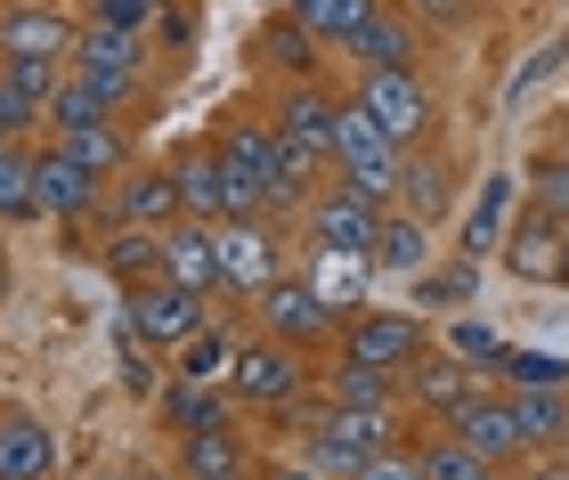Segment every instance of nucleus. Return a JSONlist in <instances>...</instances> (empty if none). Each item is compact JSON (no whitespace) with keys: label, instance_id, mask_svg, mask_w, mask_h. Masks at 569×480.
Instances as JSON below:
<instances>
[{"label":"nucleus","instance_id":"40","mask_svg":"<svg viewBox=\"0 0 569 480\" xmlns=\"http://www.w3.org/2000/svg\"><path fill=\"white\" fill-rule=\"evenodd\" d=\"M497 383H505V391H546V383H569V359H553V350H521V342H512Z\"/></svg>","mask_w":569,"mask_h":480},{"label":"nucleus","instance_id":"16","mask_svg":"<svg viewBox=\"0 0 569 480\" xmlns=\"http://www.w3.org/2000/svg\"><path fill=\"white\" fill-rule=\"evenodd\" d=\"M33 188H41V220H90L98 196H107V180H98V171H82L58 139L33 147Z\"/></svg>","mask_w":569,"mask_h":480},{"label":"nucleus","instance_id":"45","mask_svg":"<svg viewBox=\"0 0 569 480\" xmlns=\"http://www.w3.org/2000/svg\"><path fill=\"white\" fill-rule=\"evenodd\" d=\"M0 293H9V229H0Z\"/></svg>","mask_w":569,"mask_h":480},{"label":"nucleus","instance_id":"35","mask_svg":"<svg viewBox=\"0 0 569 480\" xmlns=\"http://www.w3.org/2000/svg\"><path fill=\"white\" fill-rule=\"evenodd\" d=\"M439 342H448L456 359L480 374V383H497V374H505V350H512V342H505V334H497L488 318H463V310H456L448 326H439Z\"/></svg>","mask_w":569,"mask_h":480},{"label":"nucleus","instance_id":"31","mask_svg":"<svg viewBox=\"0 0 569 480\" xmlns=\"http://www.w3.org/2000/svg\"><path fill=\"white\" fill-rule=\"evenodd\" d=\"M73 66H98V73H154V41L147 33H114V24H82V41H73Z\"/></svg>","mask_w":569,"mask_h":480},{"label":"nucleus","instance_id":"42","mask_svg":"<svg viewBox=\"0 0 569 480\" xmlns=\"http://www.w3.org/2000/svg\"><path fill=\"white\" fill-rule=\"evenodd\" d=\"M350 480H423V464H416V440H391V448H375V457L358 464Z\"/></svg>","mask_w":569,"mask_h":480},{"label":"nucleus","instance_id":"20","mask_svg":"<svg viewBox=\"0 0 569 480\" xmlns=\"http://www.w3.org/2000/svg\"><path fill=\"white\" fill-rule=\"evenodd\" d=\"M0 480H58V432L17 399H0Z\"/></svg>","mask_w":569,"mask_h":480},{"label":"nucleus","instance_id":"19","mask_svg":"<svg viewBox=\"0 0 569 480\" xmlns=\"http://www.w3.org/2000/svg\"><path fill=\"white\" fill-rule=\"evenodd\" d=\"M66 66H41V58H0V131L9 139H41V114H49V90H58Z\"/></svg>","mask_w":569,"mask_h":480},{"label":"nucleus","instance_id":"4","mask_svg":"<svg viewBox=\"0 0 569 480\" xmlns=\"http://www.w3.org/2000/svg\"><path fill=\"white\" fill-rule=\"evenodd\" d=\"M203 318H212V293L171 286V277H147V286L122 293V342L131 350H179Z\"/></svg>","mask_w":569,"mask_h":480},{"label":"nucleus","instance_id":"44","mask_svg":"<svg viewBox=\"0 0 569 480\" xmlns=\"http://www.w3.org/2000/svg\"><path fill=\"white\" fill-rule=\"evenodd\" d=\"M546 286H561V293H569V220H561V252H553V277H546Z\"/></svg>","mask_w":569,"mask_h":480},{"label":"nucleus","instance_id":"18","mask_svg":"<svg viewBox=\"0 0 569 480\" xmlns=\"http://www.w3.org/2000/svg\"><path fill=\"white\" fill-rule=\"evenodd\" d=\"M553 252H561V220L546 204H521L505 220V244H497V269L521 277V286H546L553 277Z\"/></svg>","mask_w":569,"mask_h":480},{"label":"nucleus","instance_id":"25","mask_svg":"<svg viewBox=\"0 0 569 480\" xmlns=\"http://www.w3.org/2000/svg\"><path fill=\"white\" fill-rule=\"evenodd\" d=\"M375 9H382V0H284V17H293L301 33L326 49V58H342V49L367 33V17H375Z\"/></svg>","mask_w":569,"mask_h":480},{"label":"nucleus","instance_id":"38","mask_svg":"<svg viewBox=\"0 0 569 480\" xmlns=\"http://www.w3.org/2000/svg\"><path fill=\"white\" fill-rule=\"evenodd\" d=\"M512 416H521V440H529V448H561V440H569V383L512 391Z\"/></svg>","mask_w":569,"mask_h":480},{"label":"nucleus","instance_id":"48","mask_svg":"<svg viewBox=\"0 0 569 480\" xmlns=\"http://www.w3.org/2000/svg\"><path fill=\"white\" fill-rule=\"evenodd\" d=\"M0 147H17V139H9V131H0Z\"/></svg>","mask_w":569,"mask_h":480},{"label":"nucleus","instance_id":"39","mask_svg":"<svg viewBox=\"0 0 569 480\" xmlns=\"http://www.w3.org/2000/svg\"><path fill=\"white\" fill-rule=\"evenodd\" d=\"M529 204H546L553 220H569V147H537L529 156Z\"/></svg>","mask_w":569,"mask_h":480},{"label":"nucleus","instance_id":"22","mask_svg":"<svg viewBox=\"0 0 569 480\" xmlns=\"http://www.w3.org/2000/svg\"><path fill=\"white\" fill-rule=\"evenodd\" d=\"M431 220H416V212H382V229H375V252H367V261H375V277H382V286H416V277L431 269Z\"/></svg>","mask_w":569,"mask_h":480},{"label":"nucleus","instance_id":"29","mask_svg":"<svg viewBox=\"0 0 569 480\" xmlns=\"http://www.w3.org/2000/svg\"><path fill=\"white\" fill-rule=\"evenodd\" d=\"M237 342H244V334H237L228 318H203L196 334L171 350V374H179V383H228V359H237Z\"/></svg>","mask_w":569,"mask_h":480},{"label":"nucleus","instance_id":"14","mask_svg":"<svg viewBox=\"0 0 569 480\" xmlns=\"http://www.w3.org/2000/svg\"><path fill=\"white\" fill-rule=\"evenodd\" d=\"M293 277L326 301L333 318H358V310L375 301V286H382L367 252H342V244H301V269H293Z\"/></svg>","mask_w":569,"mask_h":480},{"label":"nucleus","instance_id":"11","mask_svg":"<svg viewBox=\"0 0 569 480\" xmlns=\"http://www.w3.org/2000/svg\"><path fill=\"white\" fill-rule=\"evenodd\" d=\"M284 277V244H277V220H228L220 229V293L228 301H261Z\"/></svg>","mask_w":569,"mask_h":480},{"label":"nucleus","instance_id":"30","mask_svg":"<svg viewBox=\"0 0 569 480\" xmlns=\"http://www.w3.org/2000/svg\"><path fill=\"white\" fill-rule=\"evenodd\" d=\"M252 66H284V82H309V73L326 66V49L277 9V17H261V33H252Z\"/></svg>","mask_w":569,"mask_h":480},{"label":"nucleus","instance_id":"12","mask_svg":"<svg viewBox=\"0 0 569 480\" xmlns=\"http://www.w3.org/2000/svg\"><path fill=\"white\" fill-rule=\"evenodd\" d=\"M82 24L66 17V0H0V58H41V66H73Z\"/></svg>","mask_w":569,"mask_h":480},{"label":"nucleus","instance_id":"32","mask_svg":"<svg viewBox=\"0 0 569 480\" xmlns=\"http://www.w3.org/2000/svg\"><path fill=\"white\" fill-rule=\"evenodd\" d=\"M416 464H423V480H505L480 448H463L448 423H423V432H416Z\"/></svg>","mask_w":569,"mask_h":480},{"label":"nucleus","instance_id":"33","mask_svg":"<svg viewBox=\"0 0 569 480\" xmlns=\"http://www.w3.org/2000/svg\"><path fill=\"white\" fill-rule=\"evenodd\" d=\"M58 147H66V156L82 163V171H98V180H114L122 163H139V147H131V122H122V114H114V122H90V131H66Z\"/></svg>","mask_w":569,"mask_h":480},{"label":"nucleus","instance_id":"46","mask_svg":"<svg viewBox=\"0 0 569 480\" xmlns=\"http://www.w3.org/2000/svg\"><path fill=\"white\" fill-rule=\"evenodd\" d=\"M553 139H561V147H569V107H561V131H553Z\"/></svg>","mask_w":569,"mask_h":480},{"label":"nucleus","instance_id":"34","mask_svg":"<svg viewBox=\"0 0 569 480\" xmlns=\"http://www.w3.org/2000/svg\"><path fill=\"white\" fill-rule=\"evenodd\" d=\"M41 220V188H33V147H0V229H33Z\"/></svg>","mask_w":569,"mask_h":480},{"label":"nucleus","instance_id":"10","mask_svg":"<svg viewBox=\"0 0 569 480\" xmlns=\"http://www.w3.org/2000/svg\"><path fill=\"white\" fill-rule=\"evenodd\" d=\"M439 423H448V432H456L463 448H480V457L497 464V472H512V464L529 457L521 416H512V391H505V383H472V391H463V399H456V408L439 416Z\"/></svg>","mask_w":569,"mask_h":480},{"label":"nucleus","instance_id":"49","mask_svg":"<svg viewBox=\"0 0 569 480\" xmlns=\"http://www.w3.org/2000/svg\"><path fill=\"white\" fill-rule=\"evenodd\" d=\"M561 49H569V41H561Z\"/></svg>","mask_w":569,"mask_h":480},{"label":"nucleus","instance_id":"23","mask_svg":"<svg viewBox=\"0 0 569 480\" xmlns=\"http://www.w3.org/2000/svg\"><path fill=\"white\" fill-rule=\"evenodd\" d=\"M252 440H244V423H212V432H188L179 440V472L188 480H252Z\"/></svg>","mask_w":569,"mask_h":480},{"label":"nucleus","instance_id":"1","mask_svg":"<svg viewBox=\"0 0 569 480\" xmlns=\"http://www.w3.org/2000/svg\"><path fill=\"white\" fill-rule=\"evenodd\" d=\"M309 391H318V383H309V350L277 342V334H244V342H237V359H228V399H237L244 416L301 408Z\"/></svg>","mask_w":569,"mask_h":480},{"label":"nucleus","instance_id":"13","mask_svg":"<svg viewBox=\"0 0 569 480\" xmlns=\"http://www.w3.org/2000/svg\"><path fill=\"white\" fill-rule=\"evenodd\" d=\"M423 342H431V334H423V310H375V301H367L358 318H342V342H333V350L358 359V367H391V374H399Z\"/></svg>","mask_w":569,"mask_h":480},{"label":"nucleus","instance_id":"37","mask_svg":"<svg viewBox=\"0 0 569 480\" xmlns=\"http://www.w3.org/2000/svg\"><path fill=\"white\" fill-rule=\"evenodd\" d=\"M154 237H163V229H98V269L122 277V286L163 277V269H154Z\"/></svg>","mask_w":569,"mask_h":480},{"label":"nucleus","instance_id":"43","mask_svg":"<svg viewBox=\"0 0 569 480\" xmlns=\"http://www.w3.org/2000/svg\"><path fill=\"white\" fill-rule=\"evenodd\" d=\"M252 480H326V472H309L301 457H284V464H252Z\"/></svg>","mask_w":569,"mask_h":480},{"label":"nucleus","instance_id":"8","mask_svg":"<svg viewBox=\"0 0 569 480\" xmlns=\"http://www.w3.org/2000/svg\"><path fill=\"white\" fill-rule=\"evenodd\" d=\"M252 334H277V342H293V350H309V359H326V350L342 342V318H333L326 301L309 293L301 277H293V269H284L277 286H269L261 301H252Z\"/></svg>","mask_w":569,"mask_h":480},{"label":"nucleus","instance_id":"28","mask_svg":"<svg viewBox=\"0 0 569 480\" xmlns=\"http://www.w3.org/2000/svg\"><path fill=\"white\" fill-rule=\"evenodd\" d=\"M326 399H333V408H367V416L407 408V391H399V374H391V367H358V359H342V350H333Z\"/></svg>","mask_w":569,"mask_h":480},{"label":"nucleus","instance_id":"27","mask_svg":"<svg viewBox=\"0 0 569 480\" xmlns=\"http://www.w3.org/2000/svg\"><path fill=\"white\" fill-rule=\"evenodd\" d=\"M505 204H512V180H505V171H488V180H480V196H472V204L456 212V252H472V261H488V252L505 244V220H512Z\"/></svg>","mask_w":569,"mask_h":480},{"label":"nucleus","instance_id":"9","mask_svg":"<svg viewBox=\"0 0 569 480\" xmlns=\"http://www.w3.org/2000/svg\"><path fill=\"white\" fill-rule=\"evenodd\" d=\"M98 229H171L179 220V188H171V163L163 156H139V163H122L114 180H107V196H98Z\"/></svg>","mask_w":569,"mask_h":480},{"label":"nucleus","instance_id":"5","mask_svg":"<svg viewBox=\"0 0 569 480\" xmlns=\"http://www.w3.org/2000/svg\"><path fill=\"white\" fill-rule=\"evenodd\" d=\"M139 90H154V82H139V73H98V66H66L58 90H49L41 139H66V131H90V122H114Z\"/></svg>","mask_w":569,"mask_h":480},{"label":"nucleus","instance_id":"15","mask_svg":"<svg viewBox=\"0 0 569 480\" xmlns=\"http://www.w3.org/2000/svg\"><path fill=\"white\" fill-rule=\"evenodd\" d=\"M472 383H480V374L463 367V359H456L448 342H423L416 359L399 367V391H407V408H416L423 423H439V416H448V408H456V399L472 391Z\"/></svg>","mask_w":569,"mask_h":480},{"label":"nucleus","instance_id":"24","mask_svg":"<svg viewBox=\"0 0 569 480\" xmlns=\"http://www.w3.org/2000/svg\"><path fill=\"white\" fill-rule=\"evenodd\" d=\"M342 58L350 66H416L423 58V33H416V17H407V0H382V9L367 17V33H358Z\"/></svg>","mask_w":569,"mask_h":480},{"label":"nucleus","instance_id":"21","mask_svg":"<svg viewBox=\"0 0 569 480\" xmlns=\"http://www.w3.org/2000/svg\"><path fill=\"white\" fill-rule=\"evenodd\" d=\"M456 163H448V147H407V171H399V212H416V220H456Z\"/></svg>","mask_w":569,"mask_h":480},{"label":"nucleus","instance_id":"41","mask_svg":"<svg viewBox=\"0 0 569 480\" xmlns=\"http://www.w3.org/2000/svg\"><path fill=\"white\" fill-rule=\"evenodd\" d=\"M154 17H163V0H90V24H114V33L154 41Z\"/></svg>","mask_w":569,"mask_h":480},{"label":"nucleus","instance_id":"26","mask_svg":"<svg viewBox=\"0 0 569 480\" xmlns=\"http://www.w3.org/2000/svg\"><path fill=\"white\" fill-rule=\"evenodd\" d=\"M244 408L228 399V383H179L171 374V391H163V432L171 440H188V432H212V423H237Z\"/></svg>","mask_w":569,"mask_h":480},{"label":"nucleus","instance_id":"2","mask_svg":"<svg viewBox=\"0 0 569 480\" xmlns=\"http://www.w3.org/2000/svg\"><path fill=\"white\" fill-rule=\"evenodd\" d=\"M326 171L350 188L382 196V204H399V171H407V147L382 131V122L358 107V98H342V114H333V139H326Z\"/></svg>","mask_w":569,"mask_h":480},{"label":"nucleus","instance_id":"6","mask_svg":"<svg viewBox=\"0 0 569 480\" xmlns=\"http://www.w3.org/2000/svg\"><path fill=\"white\" fill-rule=\"evenodd\" d=\"M382 196L367 188H350V180H326L309 188V204H301V244H342V252H375V229H382Z\"/></svg>","mask_w":569,"mask_h":480},{"label":"nucleus","instance_id":"36","mask_svg":"<svg viewBox=\"0 0 569 480\" xmlns=\"http://www.w3.org/2000/svg\"><path fill=\"white\" fill-rule=\"evenodd\" d=\"M472 293H480V261H472V252H456V261H431L416 277V301H407V310H448L456 318Z\"/></svg>","mask_w":569,"mask_h":480},{"label":"nucleus","instance_id":"3","mask_svg":"<svg viewBox=\"0 0 569 480\" xmlns=\"http://www.w3.org/2000/svg\"><path fill=\"white\" fill-rule=\"evenodd\" d=\"M350 98H358V107H367L399 147H431V131H439V98L423 90L416 66H350Z\"/></svg>","mask_w":569,"mask_h":480},{"label":"nucleus","instance_id":"17","mask_svg":"<svg viewBox=\"0 0 569 480\" xmlns=\"http://www.w3.org/2000/svg\"><path fill=\"white\" fill-rule=\"evenodd\" d=\"M154 269H163L171 286L220 293V229L212 220H171V229L154 237Z\"/></svg>","mask_w":569,"mask_h":480},{"label":"nucleus","instance_id":"7","mask_svg":"<svg viewBox=\"0 0 569 480\" xmlns=\"http://www.w3.org/2000/svg\"><path fill=\"white\" fill-rule=\"evenodd\" d=\"M277 131H284V156H293L309 180H326V139H333V114H342V90H326V73H309V82H284L269 98Z\"/></svg>","mask_w":569,"mask_h":480},{"label":"nucleus","instance_id":"47","mask_svg":"<svg viewBox=\"0 0 569 480\" xmlns=\"http://www.w3.org/2000/svg\"><path fill=\"white\" fill-rule=\"evenodd\" d=\"M98 480H139V472H98Z\"/></svg>","mask_w":569,"mask_h":480}]
</instances>
